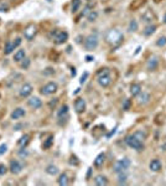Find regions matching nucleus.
I'll return each instance as SVG.
<instances>
[{"label": "nucleus", "mask_w": 166, "mask_h": 186, "mask_svg": "<svg viewBox=\"0 0 166 186\" xmlns=\"http://www.w3.org/2000/svg\"><path fill=\"white\" fill-rule=\"evenodd\" d=\"M125 143H127V145L133 148V149H135L138 151L140 150H143L144 149V144H143V141L142 140H139L135 135H128V137L125 138Z\"/></svg>", "instance_id": "7ed1b4c3"}, {"label": "nucleus", "mask_w": 166, "mask_h": 186, "mask_svg": "<svg viewBox=\"0 0 166 186\" xmlns=\"http://www.w3.org/2000/svg\"><path fill=\"white\" fill-rule=\"evenodd\" d=\"M138 30V22L135 20H131L129 22V31L133 32V31H136Z\"/></svg>", "instance_id": "7c9ffc66"}, {"label": "nucleus", "mask_w": 166, "mask_h": 186, "mask_svg": "<svg viewBox=\"0 0 166 186\" xmlns=\"http://www.w3.org/2000/svg\"><path fill=\"white\" fill-rule=\"evenodd\" d=\"M6 149H7V147L5 145V144H3V145H0V155L1 154H4L5 151H6Z\"/></svg>", "instance_id": "4c0bfd02"}, {"label": "nucleus", "mask_w": 166, "mask_h": 186, "mask_svg": "<svg viewBox=\"0 0 166 186\" xmlns=\"http://www.w3.org/2000/svg\"><path fill=\"white\" fill-rule=\"evenodd\" d=\"M104 159H105V154L104 153H101V154H98V156L94 160V166L96 167H101L104 163Z\"/></svg>", "instance_id": "6ab92c4d"}, {"label": "nucleus", "mask_w": 166, "mask_h": 186, "mask_svg": "<svg viewBox=\"0 0 166 186\" xmlns=\"http://www.w3.org/2000/svg\"><path fill=\"white\" fill-rule=\"evenodd\" d=\"M46 173L50 175H57L59 174V167L55 166V165H48L46 167Z\"/></svg>", "instance_id": "4be33fe9"}, {"label": "nucleus", "mask_w": 166, "mask_h": 186, "mask_svg": "<svg viewBox=\"0 0 166 186\" xmlns=\"http://www.w3.org/2000/svg\"><path fill=\"white\" fill-rule=\"evenodd\" d=\"M133 135H135V137H136L139 140H142V141H144V139H146V133L143 132V130H138V132H135Z\"/></svg>", "instance_id": "a878e982"}, {"label": "nucleus", "mask_w": 166, "mask_h": 186, "mask_svg": "<svg viewBox=\"0 0 166 186\" xmlns=\"http://www.w3.org/2000/svg\"><path fill=\"white\" fill-rule=\"evenodd\" d=\"M50 36H51L52 41L57 45H61V44H63V42H66L68 40V33L66 31H62V30H55V31L51 32V35Z\"/></svg>", "instance_id": "f03ea898"}, {"label": "nucleus", "mask_w": 166, "mask_h": 186, "mask_svg": "<svg viewBox=\"0 0 166 186\" xmlns=\"http://www.w3.org/2000/svg\"><path fill=\"white\" fill-rule=\"evenodd\" d=\"M67 113H68V106L67 104H63L61 107V109L59 111V113H57V115H59V118H62L63 115H66Z\"/></svg>", "instance_id": "393cba45"}, {"label": "nucleus", "mask_w": 166, "mask_h": 186, "mask_svg": "<svg viewBox=\"0 0 166 186\" xmlns=\"http://www.w3.org/2000/svg\"><path fill=\"white\" fill-rule=\"evenodd\" d=\"M25 115V109L24 108H16L14 109V112L11 113V118L13 119H20V118H22Z\"/></svg>", "instance_id": "dca6fc26"}, {"label": "nucleus", "mask_w": 166, "mask_h": 186, "mask_svg": "<svg viewBox=\"0 0 166 186\" xmlns=\"http://www.w3.org/2000/svg\"><path fill=\"white\" fill-rule=\"evenodd\" d=\"M155 30H156V25H147V26L143 30V33L145 36H150V35H153V33L155 32Z\"/></svg>", "instance_id": "aec40b11"}, {"label": "nucleus", "mask_w": 166, "mask_h": 186, "mask_svg": "<svg viewBox=\"0 0 166 186\" xmlns=\"http://www.w3.org/2000/svg\"><path fill=\"white\" fill-rule=\"evenodd\" d=\"M36 33H37L36 25L30 24V25H27V26H26V29L24 30V37L26 39V40H29V41H31L32 39L36 36Z\"/></svg>", "instance_id": "423d86ee"}, {"label": "nucleus", "mask_w": 166, "mask_h": 186, "mask_svg": "<svg viewBox=\"0 0 166 186\" xmlns=\"http://www.w3.org/2000/svg\"><path fill=\"white\" fill-rule=\"evenodd\" d=\"M6 171H7L6 166H5V165H0V175H4V174H6Z\"/></svg>", "instance_id": "e433bc0d"}, {"label": "nucleus", "mask_w": 166, "mask_h": 186, "mask_svg": "<svg viewBox=\"0 0 166 186\" xmlns=\"http://www.w3.org/2000/svg\"><path fill=\"white\" fill-rule=\"evenodd\" d=\"M129 106H130V100L127 99L125 100V106H124V109H129Z\"/></svg>", "instance_id": "ea45409f"}, {"label": "nucleus", "mask_w": 166, "mask_h": 186, "mask_svg": "<svg viewBox=\"0 0 166 186\" xmlns=\"http://www.w3.org/2000/svg\"><path fill=\"white\" fill-rule=\"evenodd\" d=\"M13 50H15L13 42H6V45H5V54H6V55L11 54V52H13Z\"/></svg>", "instance_id": "c85d7f7f"}, {"label": "nucleus", "mask_w": 166, "mask_h": 186, "mask_svg": "<svg viewBox=\"0 0 166 186\" xmlns=\"http://www.w3.org/2000/svg\"><path fill=\"white\" fill-rule=\"evenodd\" d=\"M98 83L101 84L102 87H108L112 83V78L109 73H104V74H98Z\"/></svg>", "instance_id": "6e6552de"}, {"label": "nucleus", "mask_w": 166, "mask_h": 186, "mask_svg": "<svg viewBox=\"0 0 166 186\" xmlns=\"http://www.w3.org/2000/svg\"><path fill=\"white\" fill-rule=\"evenodd\" d=\"M52 143H53V138H48V140L44 144V148H45V149H48L52 145Z\"/></svg>", "instance_id": "72a5a7b5"}, {"label": "nucleus", "mask_w": 166, "mask_h": 186, "mask_svg": "<svg viewBox=\"0 0 166 186\" xmlns=\"http://www.w3.org/2000/svg\"><path fill=\"white\" fill-rule=\"evenodd\" d=\"M74 109H76L77 113H82L86 111V100L83 98H78L76 102H74Z\"/></svg>", "instance_id": "1a4fd4ad"}, {"label": "nucleus", "mask_w": 166, "mask_h": 186, "mask_svg": "<svg viewBox=\"0 0 166 186\" xmlns=\"http://www.w3.org/2000/svg\"><path fill=\"white\" fill-rule=\"evenodd\" d=\"M161 149H162V150H165V151H166V143H164V144H162V145H161Z\"/></svg>", "instance_id": "c03bdc74"}, {"label": "nucleus", "mask_w": 166, "mask_h": 186, "mask_svg": "<svg viewBox=\"0 0 166 186\" xmlns=\"http://www.w3.org/2000/svg\"><path fill=\"white\" fill-rule=\"evenodd\" d=\"M94 184L98 186H105V185H108V179L104 175H98L94 179Z\"/></svg>", "instance_id": "f3484780"}, {"label": "nucleus", "mask_w": 166, "mask_h": 186, "mask_svg": "<svg viewBox=\"0 0 166 186\" xmlns=\"http://www.w3.org/2000/svg\"><path fill=\"white\" fill-rule=\"evenodd\" d=\"M72 76H76V70L72 68Z\"/></svg>", "instance_id": "a18cd8bd"}, {"label": "nucleus", "mask_w": 166, "mask_h": 186, "mask_svg": "<svg viewBox=\"0 0 166 186\" xmlns=\"http://www.w3.org/2000/svg\"><path fill=\"white\" fill-rule=\"evenodd\" d=\"M118 175H119V184H125V181H127V174H125V171H122V173H118Z\"/></svg>", "instance_id": "2f4dec72"}, {"label": "nucleus", "mask_w": 166, "mask_h": 186, "mask_svg": "<svg viewBox=\"0 0 166 186\" xmlns=\"http://www.w3.org/2000/svg\"><path fill=\"white\" fill-rule=\"evenodd\" d=\"M56 103H57V99H55V100H52V102H50V107H55L56 106Z\"/></svg>", "instance_id": "79ce46f5"}, {"label": "nucleus", "mask_w": 166, "mask_h": 186, "mask_svg": "<svg viewBox=\"0 0 166 186\" xmlns=\"http://www.w3.org/2000/svg\"><path fill=\"white\" fill-rule=\"evenodd\" d=\"M86 60H87L88 62H90V61H93V60H94V58H93L92 56H87V57H86Z\"/></svg>", "instance_id": "37998d69"}, {"label": "nucleus", "mask_w": 166, "mask_h": 186, "mask_svg": "<svg viewBox=\"0 0 166 186\" xmlns=\"http://www.w3.org/2000/svg\"><path fill=\"white\" fill-rule=\"evenodd\" d=\"M156 46H159V47L166 46V36H160L159 39H157L156 40Z\"/></svg>", "instance_id": "cd10ccee"}, {"label": "nucleus", "mask_w": 166, "mask_h": 186, "mask_svg": "<svg viewBox=\"0 0 166 186\" xmlns=\"http://www.w3.org/2000/svg\"><path fill=\"white\" fill-rule=\"evenodd\" d=\"M0 11H7V6L6 5H1V6H0Z\"/></svg>", "instance_id": "a19ab883"}, {"label": "nucleus", "mask_w": 166, "mask_h": 186, "mask_svg": "<svg viewBox=\"0 0 166 186\" xmlns=\"http://www.w3.org/2000/svg\"><path fill=\"white\" fill-rule=\"evenodd\" d=\"M29 106L31 108H34V109H37V108H40L41 106H42V102H41V99L37 98V97H31L29 99Z\"/></svg>", "instance_id": "2eb2a0df"}, {"label": "nucleus", "mask_w": 166, "mask_h": 186, "mask_svg": "<svg viewBox=\"0 0 166 186\" xmlns=\"http://www.w3.org/2000/svg\"><path fill=\"white\" fill-rule=\"evenodd\" d=\"M97 16H98V14H97L96 11H90L89 15H88V20H89V21H94V20L97 19Z\"/></svg>", "instance_id": "473e14b6"}, {"label": "nucleus", "mask_w": 166, "mask_h": 186, "mask_svg": "<svg viewBox=\"0 0 166 186\" xmlns=\"http://www.w3.org/2000/svg\"><path fill=\"white\" fill-rule=\"evenodd\" d=\"M140 92H142V86H140L139 83H134L130 86V94L133 97H136Z\"/></svg>", "instance_id": "a211bd4d"}, {"label": "nucleus", "mask_w": 166, "mask_h": 186, "mask_svg": "<svg viewBox=\"0 0 166 186\" xmlns=\"http://www.w3.org/2000/svg\"><path fill=\"white\" fill-rule=\"evenodd\" d=\"M87 77H88V72H84V73H83L82 74V77H81V83H84L86 81H87Z\"/></svg>", "instance_id": "c9c22d12"}, {"label": "nucleus", "mask_w": 166, "mask_h": 186, "mask_svg": "<svg viewBox=\"0 0 166 186\" xmlns=\"http://www.w3.org/2000/svg\"><path fill=\"white\" fill-rule=\"evenodd\" d=\"M98 46V36L97 35H89L86 40H84V47L88 51H93Z\"/></svg>", "instance_id": "39448f33"}, {"label": "nucleus", "mask_w": 166, "mask_h": 186, "mask_svg": "<svg viewBox=\"0 0 166 186\" xmlns=\"http://www.w3.org/2000/svg\"><path fill=\"white\" fill-rule=\"evenodd\" d=\"M81 6V0H72V13L78 11Z\"/></svg>", "instance_id": "bb28decb"}, {"label": "nucleus", "mask_w": 166, "mask_h": 186, "mask_svg": "<svg viewBox=\"0 0 166 186\" xmlns=\"http://www.w3.org/2000/svg\"><path fill=\"white\" fill-rule=\"evenodd\" d=\"M21 170H22L21 163H19L18 160H13L10 163V171L13 174H19V173H21Z\"/></svg>", "instance_id": "9d476101"}, {"label": "nucleus", "mask_w": 166, "mask_h": 186, "mask_svg": "<svg viewBox=\"0 0 166 186\" xmlns=\"http://www.w3.org/2000/svg\"><path fill=\"white\" fill-rule=\"evenodd\" d=\"M29 138H30L29 135H27V134H25L24 137H22V138H21V139L19 140V145H20V147H21L22 149H24L25 147H26V145L29 144V141H30V139H29Z\"/></svg>", "instance_id": "b1692460"}, {"label": "nucleus", "mask_w": 166, "mask_h": 186, "mask_svg": "<svg viewBox=\"0 0 166 186\" xmlns=\"http://www.w3.org/2000/svg\"><path fill=\"white\" fill-rule=\"evenodd\" d=\"M105 40L108 44H110L113 46H118L120 45L123 40H124V35H123V32L118 29H112L107 32V35H105Z\"/></svg>", "instance_id": "f257e3e1"}, {"label": "nucleus", "mask_w": 166, "mask_h": 186, "mask_svg": "<svg viewBox=\"0 0 166 186\" xmlns=\"http://www.w3.org/2000/svg\"><path fill=\"white\" fill-rule=\"evenodd\" d=\"M31 92H32V86L30 83H24L22 84V87L20 89V96L21 97H27L31 94Z\"/></svg>", "instance_id": "9b49d317"}, {"label": "nucleus", "mask_w": 166, "mask_h": 186, "mask_svg": "<svg viewBox=\"0 0 166 186\" xmlns=\"http://www.w3.org/2000/svg\"><path fill=\"white\" fill-rule=\"evenodd\" d=\"M59 185H61V186L68 185V176H67V174L60 175V177H59Z\"/></svg>", "instance_id": "5701e85b"}, {"label": "nucleus", "mask_w": 166, "mask_h": 186, "mask_svg": "<svg viewBox=\"0 0 166 186\" xmlns=\"http://www.w3.org/2000/svg\"><path fill=\"white\" fill-rule=\"evenodd\" d=\"M131 165V161L128 159V158H123L120 160H118V161H115L114 164V171L115 173H122V171H127L128 169L130 167Z\"/></svg>", "instance_id": "20e7f679"}, {"label": "nucleus", "mask_w": 166, "mask_h": 186, "mask_svg": "<svg viewBox=\"0 0 166 186\" xmlns=\"http://www.w3.org/2000/svg\"><path fill=\"white\" fill-rule=\"evenodd\" d=\"M57 91V83L55 82H48L47 84L41 88V94L44 96H50V94H53V93Z\"/></svg>", "instance_id": "0eeeda50"}, {"label": "nucleus", "mask_w": 166, "mask_h": 186, "mask_svg": "<svg viewBox=\"0 0 166 186\" xmlns=\"http://www.w3.org/2000/svg\"><path fill=\"white\" fill-rule=\"evenodd\" d=\"M25 56H26V54H25V50H19V51L14 55V60L16 62H20V61L25 60Z\"/></svg>", "instance_id": "412c9836"}, {"label": "nucleus", "mask_w": 166, "mask_h": 186, "mask_svg": "<svg viewBox=\"0 0 166 186\" xmlns=\"http://www.w3.org/2000/svg\"><path fill=\"white\" fill-rule=\"evenodd\" d=\"M149 167H150V170L154 171V173L160 171V170H161V163H160V160H157V159L151 160V161H150V165H149Z\"/></svg>", "instance_id": "4468645a"}, {"label": "nucleus", "mask_w": 166, "mask_h": 186, "mask_svg": "<svg viewBox=\"0 0 166 186\" xmlns=\"http://www.w3.org/2000/svg\"><path fill=\"white\" fill-rule=\"evenodd\" d=\"M162 21H164V24H166V14H165V16H164V20H162Z\"/></svg>", "instance_id": "49530a36"}, {"label": "nucleus", "mask_w": 166, "mask_h": 186, "mask_svg": "<svg viewBox=\"0 0 166 186\" xmlns=\"http://www.w3.org/2000/svg\"><path fill=\"white\" fill-rule=\"evenodd\" d=\"M149 100H150V94L146 92H140L138 94V102L139 104H146L149 103Z\"/></svg>", "instance_id": "ddd939ff"}, {"label": "nucleus", "mask_w": 166, "mask_h": 186, "mask_svg": "<svg viewBox=\"0 0 166 186\" xmlns=\"http://www.w3.org/2000/svg\"><path fill=\"white\" fill-rule=\"evenodd\" d=\"M13 44H14V47L16 48V47H18V46L21 44V39H16V40H15V42H13Z\"/></svg>", "instance_id": "58836bf2"}, {"label": "nucleus", "mask_w": 166, "mask_h": 186, "mask_svg": "<svg viewBox=\"0 0 166 186\" xmlns=\"http://www.w3.org/2000/svg\"><path fill=\"white\" fill-rule=\"evenodd\" d=\"M29 65H30V60H29V58H25V61L21 63V67H22V68H27Z\"/></svg>", "instance_id": "f704fd0d"}, {"label": "nucleus", "mask_w": 166, "mask_h": 186, "mask_svg": "<svg viewBox=\"0 0 166 186\" xmlns=\"http://www.w3.org/2000/svg\"><path fill=\"white\" fill-rule=\"evenodd\" d=\"M157 65H159V60H157L156 56H153L149 58L147 61V70L149 71H155L157 68Z\"/></svg>", "instance_id": "f8f14e48"}, {"label": "nucleus", "mask_w": 166, "mask_h": 186, "mask_svg": "<svg viewBox=\"0 0 166 186\" xmlns=\"http://www.w3.org/2000/svg\"><path fill=\"white\" fill-rule=\"evenodd\" d=\"M153 14L150 13V11H146L144 15H143V21H145V22H150L151 20H153Z\"/></svg>", "instance_id": "c756f323"}]
</instances>
